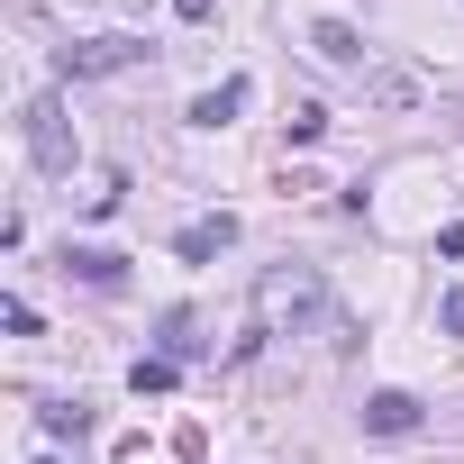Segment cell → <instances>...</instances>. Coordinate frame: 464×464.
Listing matches in <instances>:
<instances>
[{
    "label": "cell",
    "mask_w": 464,
    "mask_h": 464,
    "mask_svg": "<svg viewBox=\"0 0 464 464\" xmlns=\"http://www.w3.org/2000/svg\"><path fill=\"white\" fill-rule=\"evenodd\" d=\"M256 319H265V337H274V328H292V337H301V328H319V319H328V283H319L310 265H274V274L256 283Z\"/></svg>",
    "instance_id": "obj_1"
},
{
    "label": "cell",
    "mask_w": 464,
    "mask_h": 464,
    "mask_svg": "<svg viewBox=\"0 0 464 464\" xmlns=\"http://www.w3.org/2000/svg\"><path fill=\"white\" fill-rule=\"evenodd\" d=\"M128 64H146L137 37H82V46H64V73H73V82H82V73H128Z\"/></svg>",
    "instance_id": "obj_2"
},
{
    "label": "cell",
    "mask_w": 464,
    "mask_h": 464,
    "mask_svg": "<svg viewBox=\"0 0 464 464\" xmlns=\"http://www.w3.org/2000/svg\"><path fill=\"white\" fill-rule=\"evenodd\" d=\"M28 155H37L46 173L73 164V146H64V110H55V101H28Z\"/></svg>",
    "instance_id": "obj_3"
},
{
    "label": "cell",
    "mask_w": 464,
    "mask_h": 464,
    "mask_svg": "<svg viewBox=\"0 0 464 464\" xmlns=\"http://www.w3.org/2000/svg\"><path fill=\"white\" fill-rule=\"evenodd\" d=\"M227 246H237V218H227V209H218V218H191L182 237H173L182 265H209V256H227Z\"/></svg>",
    "instance_id": "obj_4"
},
{
    "label": "cell",
    "mask_w": 464,
    "mask_h": 464,
    "mask_svg": "<svg viewBox=\"0 0 464 464\" xmlns=\"http://www.w3.org/2000/svg\"><path fill=\"white\" fill-rule=\"evenodd\" d=\"M419 428V392H373L364 401V437H410Z\"/></svg>",
    "instance_id": "obj_5"
},
{
    "label": "cell",
    "mask_w": 464,
    "mask_h": 464,
    "mask_svg": "<svg viewBox=\"0 0 464 464\" xmlns=\"http://www.w3.org/2000/svg\"><path fill=\"white\" fill-rule=\"evenodd\" d=\"M246 101H256V82H246V73H227L218 92H200V101H191V128H227Z\"/></svg>",
    "instance_id": "obj_6"
},
{
    "label": "cell",
    "mask_w": 464,
    "mask_h": 464,
    "mask_svg": "<svg viewBox=\"0 0 464 464\" xmlns=\"http://www.w3.org/2000/svg\"><path fill=\"white\" fill-rule=\"evenodd\" d=\"M64 274H82L92 292H119V283H128V256H110V246H64Z\"/></svg>",
    "instance_id": "obj_7"
},
{
    "label": "cell",
    "mask_w": 464,
    "mask_h": 464,
    "mask_svg": "<svg viewBox=\"0 0 464 464\" xmlns=\"http://www.w3.org/2000/svg\"><path fill=\"white\" fill-rule=\"evenodd\" d=\"M310 55H319V64H364V37H355L346 19H319V28H310Z\"/></svg>",
    "instance_id": "obj_8"
},
{
    "label": "cell",
    "mask_w": 464,
    "mask_h": 464,
    "mask_svg": "<svg viewBox=\"0 0 464 464\" xmlns=\"http://www.w3.org/2000/svg\"><path fill=\"white\" fill-rule=\"evenodd\" d=\"M173 382H182V355H137V364H128V392H137V401H146V392H173Z\"/></svg>",
    "instance_id": "obj_9"
},
{
    "label": "cell",
    "mask_w": 464,
    "mask_h": 464,
    "mask_svg": "<svg viewBox=\"0 0 464 464\" xmlns=\"http://www.w3.org/2000/svg\"><path fill=\"white\" fill-rule=\"evenodd\" d=\"M310 137H328V110H310V101H301V110H292V146H310Z\"/></svg>",
    "instance_id": "obj_10"
},
{
    "label": "cell",
    "mask_w": 464,
    "mask_h": 464,
    "mask_svg": "<svg viewBox=\"0 0 464 464\" xmlns=\"http://www.w3.org/2000/svg\"><path fill=\"white\" fill-rule=\"evenodd\" d=\"M437 328H446V337H464V283H455V292L437 301Z\"/></svg>",
    "instance_id": "obj_11"
},
{
    "label": "cell",
    "mask_w": 464,
    "mask_h": 464,
    "mask_svg": "<svg viewBox=\"0 0 464 464\" xmlns=\"http://www.w3.org/2000/svg\"><path fill=\"white\" fill-rule=\"evenodd\" d=\"M437 256H464V218H455V227H446V237H437Z\"/></svg>",
    "instance_id": "obj_12"
},
{
    "label": "cell",
    "mask_w": 464,
    "mask_h": 464,
    "mask_svg": "<svg viewBox=\"0 0 464 464\" xmlns=\"http://www.w3.org/2000/svg\"><path fill=\"white\" fill-rule=\"evenodd\" d=\"M173 10H182V19H209V10H218V0H173Z\"/></svg>",
    "instance_id": "obj_13"
},
{
    "label": "cell",
    "mask_w": 464,
    "mask_h": 464,
    "mask_svg": "<svg viewBox=\"0 0 464 464\" xmlns=\"http://www.w3.org/2000/svg\"><path fill=\"white\" fill-rule=\"evenodd\" d=\"M37 464H55V455H37Z\"/></svg>",
    "instance_id": "obj_14"
}]
</instances>
